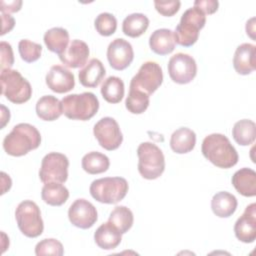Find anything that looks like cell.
I'll list each match as a JSON object with an SVG mask.
<instances>
[{"mask_svg":"<svg viewBox=\"0 0 256 256\" xmlns=\"http://www.w3.org/2000/svg\"><path fill=\"white\" fill-rule=\"evenodd\" d=\"M96 31L102 36H110L117 29V20L115 16L108 12L100 13L94 21Z\"/></svg>","mask_w":256,"mask_h":256,"instance_id":"e575fe53","label":"cell"},{"mask_svg":"<svg viewBox=\"0 0 256 256\" xmlns=\"http://www.w3.org/2000/svg\"><path fill=\"white\" fill-rule=\"evenodd\" d=\"M167 68L171 80L178 84L190 83L197 74L195 59L185 53L173 55L168 61Z\"/></svg>","mask_w":256,"mask_h":256,"instance_id":"7c38bea8","label":"cell"},{"mask_svg":"<svg viewBox=\"0 0 256 256\" xmlns=\"http://www.w3.org/2000/svg\"><path fill=\"white\" fill-rule=\"evenodd\" d=\"M203 156L219 168L228 169L237 164L239 156L229 139L220 133H212L203 139Z\"/></svg>","mask_w":256,"mask_h":256,"instance_id":"6da1fadb","label":"cell"},{"mask_svg":"<svg viewBox=\"0 0 256 256\" xmlns=\"http://www.w3.org/2000/svg\"><path fill=\"white\" fill-rule=\"evenodd\" d=\"M69 160L66 155L58 152L46 154L41 162L39 178L43 183H64L68 178Z\"/></svg>","mask_w":256,"mask_h":256,"instance_id":"30bf717a","label":"cell"},{"mask_svg":"<svg viewBox=\"0 0 256 256\" xmlns=\"http://www.w3.org/2000/svg\"><path fill=\"white\" fill-rule=\"evenodd\" d=\"M105 74L106 71L103 63L97 58H92L79 71L78 77L80 83L84 87L95 88L100 84Z\"/></svg>","mask_w":256,"mask_h":256,"instance_id":"ffe728a7","label":"cell"},{"mask_svg":"<svg viewBox=\"0 0 256 256\" xmlns=\"http://www.w3.org/2000/svg\"><path fill=\"white\" fill-rule=\"evenodd\" d=\"M128 182L122 177H104L94 180L89 188L91 196L100 203L116 204L128 192Z\"/></svg>","mask_w":256,"mask_h":256,"instance_id":"8992f818","label":"cell"},{"mask_svg":"<svg viewBox=\"0 0 256 256\" xmlns=\"http://www.w3.org/2000/svg\"><path fill=\"white\" fill-rule=\"evenodd\" d=\"M42 200L51 206H61L69 198L68 189L58 182L44 183L41 190Z\"/></svg>","mask_w":256,"mask_h":256,"instance_id":"484cf974","label":"cell"},{"mask_svg":"<svg viewBox=\"0 0 256 256\" xmlns=\"http://www.w3.org/2000/svg\"><path fill=\"white\" fill-rule=\"evenodd\" d=\"M196 144V134L187 127H180L175 130L170 138L171 149L178 154H185L192 151Z\"/></svg>","mask_w":256,"mask_h":256,"instance_id":"cb8c5ba5","label":"cell"},{"mask_svg":"<svg viewBox=\"0 0 256 256\" xmlns=\"http://www.w3.org/2000/svg\"><path fill=\"white\" fill-rule=\"evenodd\" d=\"M256 47L251 43H242L234 53L233 67L240 75H248L256 68L255 60Z\"/></svg>","mask_w":256,"mask_h":256,"instance_id":"ac0fdd59","label":"cell"},{"mask_svg":"<svg viewBox=\"0 0 256 256\" xmlns=\"http://www.w3.org/2000/svg\"><path fill=\"white\" fill-rule=\"evenodd\" d=\"M0 81L2 94L12 103L22 104L30 99L32 87L17 70H1Z\"/></svg>","mask_w":256,"mask_h":256,"instance_id":"52a82bcc","label":"cell"},{"mask_svg":"<svg viewBox=\"0 0 256 256\" xmlns=\"http://www.w3.org/2000/svg\"><path fill=\"white\" fill-rule=\"evenodd\" d=\"M181 2L179 0L172 1H154L155 9L163 16L170 17L173 16L180 8Z\"/></svg>","mask_w":256,"mask_h":256,"instance_id":"8d00e7d4","label":"cell"},{"mask_svg":"<svg viewBox=\"0 0 256 256\" xmlns=\"http://www.w3.org/2000/svg\"><path fill=\"white\" fill-rule=\"evenodd\" d=\"M109 222L116 226L122 234L128 232L134 222L132 211L126 206H116L109 215Z\"/></svg>","mask_w":256,"mask_h":256,"instance_id":"1f68e13d","label":"cell"},{"mask_svg":"<svg viewBox=\"0 0 256 256\" xmlns=\"http://www.w3.org/2000/svg\"><path fill=\"white\" fill-rule=\"evenodd\" d=\"M41 144V135L37 128L28 123L15 125L3 140V148L8 155L19 157L37 149Z\"/></svg>","mask_w":256,"mask_h":256,"instance_id":"7a4b0ae2","label":"cell"},{"mask_svg":"<svg viewBox=\"0 0 256 256\" xmlns=\"http://www.w3.org/2000/svg\"><path fill=\"white\" fill-rule=\"evenodd\" d=\"M231 181L239 194L245 197L256 195V172L253 169L241 168L233 174Z\"/></svg>","mask_w":256,"mask_h":256,"instance_id":"44dd1931","label":"cell"},{"mask_svg":"<svg viewBox=\"0 0 256 256\" xmlns=\"http://www.w3.org/2000/svg\"><path fill=\"white\" fill-rule=\"evenodd\" d=\"M93 133L99 145L108 151L119 148L123 141L120 127L117 121L112 117L101 118L94 125Z\"/></svg>","mask_w":256,"mask_h":256,"instance_id":"8fae6325","label":"cell"},{"mask_svg":"<svg viewBox=\"0 0 256 256\" xmlns=\"http://www.w3.org/2000/svg\"><path fill=\"white\" fill-rule=\"evenodd\" d=\"M149 95L137 89L129 88V93L125 100V106L129 112L133 114H141L149 106Z\"/></svg>","mask_w":256,"mask_h":256,"instance_id":"d6a6232c","label":"cell"},{"mask_svg":"<svg viewBox=\"0 0 256 256\" xmlns=\"http://www.w3.org/2000/svg\"><path fill=\"white\" fill-rule=\"evenodd\" d=\"M63 113L62 102L53 95L42 96L36 103V114L44 121H54Z\"/></svg>","mask_w":256,"mask_h":256,"instance_id":"603a6c76","label":"cell"},{"mask_svg":"<svg viewBox=\"0 0 256 256\" xmlns=\"http://www.w3.org/2000/svg\"><path fill=\"white\" fill-rule=\"evenodd\" d=\"M138 171L148 180L157 179L165 169V158L162 150L154 143L143 142L137 148Z\"/></svg>","mask_w":256,"mask_h":256,"instance_id":"5b68a950","label":"cell"},{"mask_svg":"<svg viewBox=\"0 0 256 256\" xmlns=\"http://www.w3.org/2000/svg\"><path fill=\"white\" fill-rule=\"evenodd\" d=\"M61 102L64 115L72 120H89L99 109L98 98L92 92L70 94L65 96Z\"/></svg>","mask_w":256,"mask_h":256,"instance_id":"277c9868","label":"cell"},{"mask_svg":"<svg viewBox=\"0 0 256 256\" xmlns=\"http://www.w3.org/2000/svg\"><path fill=\"white\" fill-rule=\"evenodd\" d=\"M232 136L239 145L248 146L255 141L256 124L249 119L239 120L233 126Z\"/></svg>","mask_w":256,"mask_h":256,"instance_id":"83f0119b","label":"cell"},{"mask_svg":"<svg viewBox=\"0 0 256 256\" xmlns=\"http://www.w3.org/2000/svg\"><path fill=\"white\" fill-rule=\"evenodd\" d=\"M94 240L98 247L104 250L115 249L122 240V233L111 222L101 224L94 233Z\"/></svg>","mask_w":256,"mask_h":256,"instance_id":"d6986e66","label":"cell"},{"mask_svg":"<svg viewBox=\"0 0 256 256\" xmlns=\"http://www.w3.org/2000/svg\"><path fill=\"white\" fill-rule=\"evenodd\" d=\"M35 254L37 256L54 255L62 256L64 254L63 245L60 241L54 238H46L37 243L35 247Z\"/></svg>","mask_w":256,"mask_h":256,"instance_id":"d590c367","label":"cell"},{"mask_svg":"<svg viewBox=\"0 0 256 256\" xmlns=\"http://www.w3.org/2000/svg\"><path fill=\"white\" fill-rule=\"evenodd\" d=\"M1 20H2V32L1 35L6 34L7 32H10L15 24L14 18L5 12H1Z\"/></svg>","mask_w":256,"mask_h":256,"instance_id":"60d3db41","label":"cell"},{"mask_svg":"<svg viewBox=\"0 0 256 256\" xmlns=\"http://www.w3.org/2000/svg\"><path fill=\"white\" fill-rule=\"evenodd\" d=\"M124 83L122 79L117 76L106 78L101 85L102 97L112 104L120 102L124 96Z\"/></svg>","mask_w":256,"mask_h":256,"instance_id":"f546056e","label":"cell"},{"mask_svg":"<svg viewBox=\"0 0 256 256\" xmlns=\"http://www.w3.org/2000/svg\"><path fill=\"white\" fill-rule=\"evenodd\" d=\"M15 219L19 230L29 238L40 236L44 229L38 205L31 200L20 202L15 210Z\"/></svg>","mask_w":256,"mask_h":256,"instance_id":"ba28073f","label":"cell"},{"mask_svg":"<svg viewBox=\"0 0 256 256\" xmlns=\"http://www.w3.org/2000/svg\"><path fill=\"white\" fill-rule=\"evenodd\" d=\"M234 233L238 240L252 243L256 239V204L248 205L234 225Z\"/></svg>","mask_w":256,"mask_h":256,"instance_id":"9a60e30c","label":"cell"},{"mask_svg":"<svg viewBox=\"0 0 256 256\" xmlns=\"http://www.w3.org/2000/svg\"><path fill=\"white\" fill-rule=\"evenodd\" d=\"M49 89L56 93H66L75 86L73 73L62 65H54L50 68L45 77Z\"/></svg>","mask_w":256,"mask_h":256,"instance_id":"2e32d148","label":"cell"},{"mask_svg":"<svg viewBox=\"0 0 256 256\" xmlns=\"http://www.w3.org/2000/svg\"><path fill=\"white\" fill-rule=\"evenodd\" d=\"M149 26V19L143 13H132L125 17L122 23V31L125 35L136 38L141 36Z\"/></svg>","mask_w":256,"mask_h":256,"instance_id":"f1b7e54d","label":"cell"},{"mask_svg":"<svg viewBox=\"0 0 256 256\" xmlns=\"http://www.w3.org/2000/svg\"><path fill=\"white\" fill-rule=\"evenodd\" d=\"M43 39L50 51L60 55L68 47L69 33L62 27H53L45 32Z\"/></svg>","mask_w":256,"mask_h":256,"instance_id":"4316f807","label":"cell"},{"mask_svg":"<svg viewBox=\"0 0 256 256\" xmlns=\"http://www.w3.org/2000/svg\"><path fill=\"white\" fill-rule=\"evenodd\" d=\"M134 51L132 45L123 38H116L107 48V59L110 66L115 70L126 69L133 61Z\"/></svg>","mask_w":256,"mask_h":256,"instance_id":"5bb4252c","label":"cell"},{"mask_svg":"<svg viewBox=\"0 0 256 256\" xmlns=\"http://www.w3.org/2000/svg\"><path fill=\"white\" fill-rule=\"evenodd\" d=\"M163 82L161 66L154 61H146L130 81L129 88L137 89L147 95L154 93Z\"/></svg>","mask_w":256,"mask_h":256,"instance_id":"9c48e42d","label":"cell"},{"mask_svg":"<svg viewBox=\"0 0 256 256\" xmlns=\"http://www.w3.org/2000/svg\"><path fill=\"white\" fill-rule=\"evenodd\" d=\"M18 50L22 60L27 63H32L40 58L42 46L28 39H22L18 43Z\"/></svg>","mask_w":256,"mask_h":256,"instance_id":"836d02e7","label":"cell"},{"mask_svg":"<svg viewBox=\"0 0 256 256\" xmlns=\"http://www.w3.org/2000/svg\"><path fill=\"white\" fill-rule=\"evenodd\" d=\"M174 32L171 29H157L150 35L149 46L151 50L158 55H166L171 53L175 48Z\"/></svg>","mask_w":256,"mask_h":256,"instance_id":"7402d4cb","label":"cell"},{"mask_svg":"<svg viewBox=\"0 0 256 256\" xmlns=\"http://www.w3.org/2000/svg\"><path fill=\"white\" fill-rule=\"evenodd\" d=\"M206 16L203 11L193 6L188 8L181 16L179 24L174 31L175 42L181 46L189 47L196 43L199 31L205 26Z\"/></svg>","mask_w":256,"mask_h":256,"instance_id":"3957f363","label":"cell"},{"mask_svg":"<svg viewBox=\"0 0 256 256\" xmlns=\"http://www.w3.org/2000/svg\"><path fill=\"white\" fill-rule=\"evenodd\" d=\"M1 49V70L10 69L14 64V55L12 47L9 43L2 41L0 43Z\"/></svg>","mask_w":256,"mask_h":256,"instance_id":"74e56055","label":"cell"},{"mask_svg":"<svg viewBox=\"0 0 256 256\" xmlns=\"http://www.w3.org/2000/svg\"><path fill=\"white\" fill-rule=\"evenodd\" d=\"M68 218L72 225L81 229H88L95 224L98 214L91 202L80 198L75 200L69 207Z\"/></svg>","mask_w":256,"mask_h":256,"instance_id":"4fadbf2b","label":"cell"},{"mask_svg":"<svg viewBox=\"0 0 256 256\" xmlns=\"http://www.w3.org/2000/svg\"><path fill=\"white\" fill-rule=\"evenodd\" d=\"M89 53L88 45L82 40L75 39L72 40L66 50L58 56L65 66L69 68H79L86 65Z\"/></svg>","mask_w":256,"mask_h":256,"instance_id":"e0dca14e","label":"cell"},{"mask_svg":"<svg viewBox=\"0 0 256 256\" xmlns=\"http://www.w3.org/2000/svg\"><path fill=\"white\" fill-rule=\"evenodd\" d=\"M194 6L203 11L204 14H213L217 11L219 2L217 0H196Z\"/></svg>","mask_w":256,"mask_h":256,"instance_id":"f35d334b","label":"cell"},{"mask_svg":"<svg viewBox=\"0 0 256 256\" xmlns=\"http://www.w3.org/2000/svg\"><path fill=\"white\" fill-rule=\"evenodd\" d=\"M82 168L88 174H100L108 170L110 166L109 158L97 151L85 154L81 161Z\"/></svg>","mask_w":256,"mask_h":256,"instance_id":"4dcf8cb0","label":"cell"},{"mask_svg":"<svg viewBox=\"0 0 256 256\" xmlns=\"http://www.w3.org/2000/svg\"><path fill=\"white\" fill-rule=\"evenodd\" d=\"M22 6V1L17 0V1H0V10L1 12L5 13H10V12H17L21 9Z\"/></svg>","mask_w":256,"mask_h":256,"instance_id":"ab89813d","label":"cell"},{"mask_svg":"<svg viewBox=\"0 0 256 256\" xmlns=\"http://www.w3.org/2000/svg\"><path fill=\"white\" fill-rule=\"evenodd\" d=\"M237 205L236 197L226 191L216 193L211 200V209L213 213L220 218H227L234 214Z\"/></svg>","mask_w":256,"mask_h":256,"instance_id":"d4e9b609","label":"cell"}]
</instances>
